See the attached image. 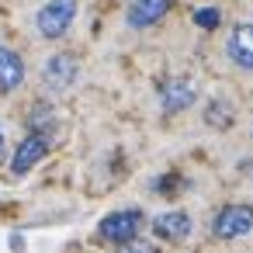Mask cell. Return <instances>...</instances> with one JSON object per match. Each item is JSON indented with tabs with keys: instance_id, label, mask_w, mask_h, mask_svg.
Segmentation results:
<instances>
[{
	"instance_id": "3",
	"label": "cell",
	"mask_w": 253,
	"mask_h": 253,
	"mask_svg": "<svg viewBox=\"0 0 253 253\" xmlns=\"http://www.w3.org/2000/svg\"><path fill=\"white\" fill-rule=\"evenodd\" d=\"M253 232V205H225L218 215H215V236L218 239H239Z\"/></svg>"
},
{
	"instance_id": "8",
	"label": "cell",
	"mask_w": 253,
	"mask_h": 253,
	"mask_svg": "<svg viewBox=\"0 0 253 253\" xmlns=\"http://www.w3.org/2000/svg\"><path fill=\"white\" fill-rule=\"evenodd\" d=\"M170 4H173V0H132L128 25L132 28H149V25H156L170 11Z\"/></svg>"
},
{
	"instance_id": "11",
	"label": "cell",
	"mask_w": 253,
	"mask_h": 253,
	"mask_svg": "<svg viewBox=\"0 0 253 253\" xmlns=\"http://www.w3.org/2000/svg\"><path fill=\"white\" fill-rule=\"evenodd\" d=\"M194 21H198L201 28H218V11H215V7H201V11L194 14Z\"/></svg>"
},
{
	"instance_id": "1",
	"label": "cell",
	"mask_w": 253,
	"mask_h": 253,
	"mask_svg": "<svg viewBox=\"0 0 253 253\" xmlns=\"http://www.w3.org/2000/svg\"><path fill=\"white\" fill-rule=\"evenodd\" d=\"M77 0H49V4L35 14V25H39V35L45 39H63L77 18Z\"/></svg>"
},
{
	"instance_id": "5",
	"label": "cell",
	"mask_w": 253,
	"mask_h": 253,
	"mask_svg": "<svg viewBox=\"0 0 253 253\" xmlns=\"http://www.w3.org/2000/svg\"><path fill=\"white\" fill-rule=\"evenodd\" d=\"M49 153V139L42 135V132H32L28 139H21V146L14 149V160H11V173L14 177H25L42 156Z\"/></svg>"
},
{
	"instance_id": "12",
	"label": "cell",
	"mask_w": 253,
	"mask_h": 253,
	"mask_svg": "<svg viewBox=\"0 0 253 253\" xmlns=\"http://www.w3.org/2000/svg\"><path fill=\"white\" fill-rule=\"evenodd\" d=\"M122 253H153V246L139 243V239H128V243H122Z\"/></svg>"
},
{
	"instance_id": "9",
	"label": "cell",
	"mask_w": 253,
	"mask_h": 253,
	"mask_svg": "<svg viewBox=\"0 0 253 253\" xmlns=\"http://www.w3.org/2000/svg\"><path fill=\"white\" fill-rule=\"evenodd\" d=\"M73 80H77V59H73V56H52V59L45 63V84H49V87L63 90V87H70Z\"/></svg>"
},
{
	"instance_id": "2",
	"label": "cell",
	"mask_w": 253,
	"mask_h": 253,
	"mask_svg": "<svg viewBox=\"0 0 253 253\" xmlns=\"http://www.w3.org/2000/svg\"><path fill=\"white\" fill-rule=\"evenodd\" d=\"M139 225H142V211L139 208H122V211L104 215L101 225H97V232L104 239H111V243H128V239L139 236Z\"/></svg>"
},
{
	"instance_id": "13",
	"label": "cell",
	"mask_w": 253,
	"mask_h": 253,
	"mask_svg": "<svg viewBox=\"0 0 253 253\" xmlns=\"http://www.w3.org/2000/svg\"><path fill=\"white\" fill-rule=\"evenodd\" d=\"M0 160H4V128H0Z\"/></svg>"
},
{
	"instance_id": "10",
	"label": "cell",
	"mask_w": 253,
	"mask_h": 253,
	"mask_svg": "<svg viewBox=\"0 0 253 253\" xmlns=\"http://www.w3.org/2000/svg\"><path fill=\"white\" fill-rule=\"evenodd\" d=\"M153 229H156L163 239H187V232H191V215H187V211H163V215H156Z\"/></svg>"
},
{
	"instance_id": "6",
	"label": "cell",
	"mask_w": 253,
	"mask_h": 253,
	"mask_svg": "<svg viewBox=\"0 0 253 253\" xmlns=\"http://www.w3.org/2000/svg\"><path fill=\"white\" fill-rule=\"evenodd\" d=\"M225 52H229V59L236 66L253 73V25H236L229 42H225Z\"/></svg>"
},
{
	"instance_id": "4",
	"label": "cell",
	"mask_w": 253,
	"mask_h": 253,
	"mask_svg": "<svg viewBox=\"0 0 253 253\" xmlns=\"http://www.w3.org/2000/svg\"><path fill=\"white\" fill-rule=\"evenodd\" d=\"M160 101H163V111L173 115V111H184L198 101V87L191 77H177V80H167L163 90H160Z\"/></svg>"
},
{
	"instance_id": "7",
	"label": "cell",
	"mask_w": 253,
	"mask_h": 253,
	"mask_svg": "<svg viewBox=\"0 0 253 253\" xmlns=\"http://www.w3.org/2000/svg\"><path fill=\"white\" fill-rule=\"evenodd\" d=\"M25 84V59L14 49L0 45V94H11Z\"/></svg>"
}]
</instances>
